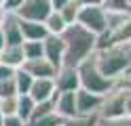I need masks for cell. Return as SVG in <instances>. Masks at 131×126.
<instances>
[{"instance_id": "1", "label": "cell", "mask_w": 131, "mask_h": 126, "mask_svg": "<svg viewBox=\"0 0 131 126\" xmlns=\"http://www.w3.org/2000/svg\"><path fill=\"white\" fill-rule=\"evenodd\" d=\"M61 40L66 44L63 65H70V67H78L85 59H89L97 50V36L78 23L68 25L66 32L61 34Z\"/></svg>"}, {"instance_id": "2", "label": "cell", "mask_w": 131, "mask_h": 126, "mask_svg": "<svg viewBox=\"0 0 131 126\" xmlns=\"http://www.w3.org/2000/svg\"><path fill=\"white\" fill-rule=\"evenodd\" d=\"M93 61L102 76L116 82L129 67H131V44H118V46H108L93 53Z\"/></svg>"}, {"instance_id": "3", "label": "cell", "mask_w": 131, "mask_h": 126, "mask_svg": "<svg viewBox=\"0 0 131 126\" xmlns=\"http://www.w3.org/2000/svg\"><path fill=\"white\" fill-rule=\"evenodd\" d=\"M76 69H78V78H80V88L93 92V95L106 97V95H110V92L114 90V86H116V82H114V80L102 76V72L97 69V65L93 61V55L89 57V59H85Z\"/></svg>"}, {"instance_id": "4", "label": "cell", "mask_w": 131, "mask_h": 126, "mask_svg": "<svg viewBox=\"0 0 131 126\" xmlns=\"http://www.w3.org/2000/svg\"><path fill=\"white\" fill-rule=\"evenodd\" d=\"M76 23L83 25L85 30H89L95 36L108 30V17H106V8L102 4H93V6H78V17Z\"/></svg>"}, {"instance_id": "5", "label": "cell", "mask_w": 131, "mask_h": 126, "mask_svg": "<svg viewBox=\"0 0 131 126\" xmlns=\"http://www.w3.org/2000/svg\"><path fill=\"white\" fill-rule=\"evenodd\" d=\"M51 11H53L51 0H23V4L17 8L15 15L19 19H26V21H40L42 23Z\"/></svg>"}, {"instance_id": "6", "label": "cell", "mask_w": 131, "mask_h": 126, "mask_svg": "<svg viewBox=\"0 0 131 126\" xmlns=\"http://www.w3.org/2000/svg\"><path fill=\"white\" fill-rule=\"evenodd\" d=\"M42 48H45V59L59 72V67L63 65V53H66V44L61 36H51L49 34L42 40Z\"/></svg>"}, {"instance_id": "7", "label": "cell", "mask_w": 131, "mask_h": 126, "mask_svg": "<svg viewBox=\"0 0 131 126\" xmlns=\"http://www.w3.org/2000/svg\"><path fill=\"white\" fill-rule=\"evenodd\" d=\"M55 86L59 92H76L80 88V78H78V69L70 65H61L59 72L55 76Z\"/></svg>"}, {"instance_id": "8", "label": "cell", "mask_w": 131, "mask_h": 126, "mask_svg": "<svg viewBox=\"0 0 131 126\" xmlns=\"http://www.w3.org/2000/svg\"><path fill=\"white\" fill-rule=\"evenodd\" d=\"M28 95L34 99L36 103L55 99L57 95H59V90H57V86H55V78H36Z\"/></svg>"}, {"instance_id": "9", "label": "cell", "mask_w": 131, "mask_h": 126, "mask_svg": "<svg viewBox=\"0 0 131 126\" xmlns=\"http://www.w3.org/2000/svg\"><path fill=\"white\" fill-rule=\"evenodd\" d=\"M104 99L102 95H93V92H89L85 88H78L76 90V109H78V114H100V109L104 105Z\"/></svg>"}, {"instance_id": "10", "label": "cell", "mask_w": 131, "mask_h": 126, "mask_svg": "<svg viewBox=\"0 0 131 126\" xmlns=\"http://www.w3.org/2000/svg\"><path fill=\"white\" fill-rule=\"evenodd\" d=\"M21 69H26L32 78H55L57 76V69L47 61L45 57H40V59H26L21 65Z\"/></svg>"}, {"instance_id": "11", "label": "cell", "mask_w": 131, "mask_h": 126, "mask_svg": "<svg viewBox=\"0 0 131 126\" xmlns=\"http://www.w3.org/2000/svg\"><path fill=\"white\" fill-rule=\"evenodd\" d=\"M0 27H2V32H4L6 46H19V44H23L19 17L15 15V13H6V19H4V23L0 25Z\"/></svg>"}, {"instance_id": "12", "label": "cell", "mask_w": 131, "mask_h": 126, "mask_svg": "<svg viewBox=\"0 0 131 126\" xmlns=\"http://www.w3.org/2000/svg\"><path fill=\"white\" fill-rule=\"evenodd\" d=\"M55 111L59 114L63 120H72L78 116L76 109V92H59L55 97Z\"/></svg>"}, {"instance_id": "13", "label": "cell", "mask_w": 131, "mask_h": 126, "mask_svg": "<svg viewBox=\"0 0 131 126\" xmlns=\"http://www.w3.org/2000/svg\"><path fill=\"white\" fill-rule=\"evenodd\" d=\"M19 25H21V36H23V40H40V42H42V40L49 36L45 23H40V21L19 19Z\"/></svg>"}, {"instance_id": "14", "label": "cell", "mask_w": 131, "mask_h": 126, "mask_svg": "<svg viewBox=\"0 0 131 126\" xmlns=\"http://www.w3.org/2000/svg\"><path fill=\"white\" fill-rule=\"evenodd\" d=\"M26 61V57H23V48L21 44L19 46H4L2 53H0V63L13 67V69H19Z\"/></svg>"}, {"instance_id": "15", "label": "cell", "mask_w": 131, "mask_h": 126, "mask_svg": "<svg viewBox=\"0 0 131 126\" xmlns=\"http://www.w3.org/2000/svg\"><path fill=\"white\" fill-rule=\"evenodd\" d=\"M42 23H45V27H47V32L51 34V36H61V34L66 32V27H68V23L63 21V17H61L59 11H51Z\"/></svg>"}, {"instance_id": "16", "label": "cell", "mask_w": 131, "mask_h": 126, "mask_svg": "<svg viewBox=\"0 0 131 126\" xmlns=\"http://www.w3.org/2000/svg\"><path fill=\"white\" fill-rule=\"evenodd\" d=\"M13 80H15V88H17V95H28L30 88H32V84H34V78L26 72V69H19L15 72L13 76Z\"/></svg>"}, {"instance_id": "17", "label": "cell", "mask_w": 131, "mask_h": 126, "mask_svg": "<svg viewBox=\"0 0 131 126\" xmlns=\"http://www.w3.org/2000/svg\"><path fill=\"white\" fill-rule=\"evenodd\" d=\"M34 107H36V101L32 99L30 95H19V103H17V116L21 118L23 122H30V118H32V111H34Z\"/></svg>"}, {"instance_id": "18", "label": "cell", "mask_w": 131, "mask_h": 126, "mask_svg": "<svg viewBox=\"0 0 131 126\" xmlns=\"http://www.w3.org/2000/svg\"><path fill=\"white\" fill-rule=\"evenodd\" d=\"M23 57L26 59H40L45 57V48H42V42L40 40H23Z\"/></svg>"}, {"instance_id": "19", "label": "cell", "mask_w": 131, "mask_h": 126, "mask_svg": "<svg viewBox=\"0 0 131 126\" xmlns=\"http://www.w3.org/2000/svg\"><path fill=\"white\" fill-rule=\"evenodd\" d=\"M100 120H102L100 114H87V116L78 114L72 120H66V126H97Z\"/></svg>"}, {"instance_id": "20", "label": "cell", "mask_w": 131, "mask_h": 126, "mask_svg": "<svg viewBox=\"0 0 131 126\" xmlns=\"http://www.w3.org/2000/svg\"><path fill=\"white\" fill-rule=\"evenodd\" d=\"M28 126H66V120L57 111H51V114L38 118V120H34V122H30Z\"/></svg>"}, {"instance_id": "21", "label": "cell", "mask_w": 131, "mask_h": 126, "mask_svg": "<svg viewBox=\"0 0 131 126\" xmlns=\"http://www.w3.org/2000/svg\"><path fill=\"white\" fill-rule=\"evenodd\" d=\"M102 6H104L108 13H131L129 0H104Z\"/></svg>"}, {"instance_id": "22", "label": "cell", "mask_w": 131, "mask_h": 126, "mask_svg": "<svg viewBox=\"0 0 131 126\" xmlns=\"http://www.w3.org/2000/svg\"><path fill=\"white\" fill-rule=\"evenodd\" d=\"M17 103H19V95L9 97V99H0V111H2V116H17Z\"/></svg>"}, {"instance_id": "23", "label": "cell", "mask_w": 131, "mask_h": 126, "mask_svg": "<svg viewBox=\"0 0 131 126\" xmlns=\"http://www.w3.org/2000/svg\"><path fill=\"white\" fill-rule=\"evenodd\" d=\"M59 13L63 17V21L68 25H72V23H76V17H78V4L76 2H70V4H66Z\"/></svg>"}, {"instance_id": "24", "label": "cell", "mask_w": 131, "mask_h": 126, "mask_svg": "<svg viewBox=\"0 0 131 126\" xmlns=\"http://www.w3.org/2000/svg\"><path fill=\"white\" fill-rule=\"evenodd\" d=\"M17 95V88H15V80H2L0 82V99H9Z\"/></svg>"}, {"instance_id": "25", "label": "cell", "mask_w": 131, "mask_h": 126, "mask_svg": "<svg viewBox=\"0 0 131 126\" xmlns=\"http://www.w3.org/2000/svg\"><path fill=\"white\" fill-rule=\"evenodd\" d=\"M97 126H131V118H121V120H100Z\"/></svg>"}, {"instance_id": "26", "label": "cell", "mask_w": 131, "mask_h": 126, "mask_svg": "<svg viewBox=\"0 0 131 126\" xmlns=\"http://www.w3.org/2000/svg\"><path fill=\"white\" fill-rule=\"evenodd\" d=\"M23 4V0H4L2 2V8L6 13H17V8Z\"/></svg>"}, {"instance_id": "27", "label": "cell", "mask_w": 131, "mask_h": 126, "mask_svg": "<svg viewBox=\"0 0 131 126\" xmlns=\"http://www.w3.org/2000/svg\"><path fill=\"white\" fill-rule=\"evenodd\" d=\"M15 72H17V69H13V67L4 65V63H0V82H2V80H11L15 76Z\"/></svg>"}, {"instance_id": "28", "label": "cell", "mask_w": 131, "mask_h": 126, "mask_svg": "<svg viewBox=\"0 0 131 126\" xmlns=\"http://www.w3.org/2000/svg\"><path fill=\"white\" fill-rule=\"evenodd\" d=\"M2 126H28V124L23 122L19 116H4V122H2Z\"/></svg>"}, {"instance_id": "29", "label": "cell", "mask_w": 131, "mask_h": 126, "mask_svg": "<svg viewBox=\"0 0 131 126\" xmlns=\"http://www.w3.org/2000/svg\"><path fill=\"white\" fill-rule=\"evenodd\" d=\"M72 0H51V6H53V11H61V8L66 4H70Z\"/></svg>"}, {"instance_id": "30", "label": "cell", "mask_w": 131, "mask_h": 126, "mask_svg": "<svg viewBox=\"0 0 131 126\" xmlns=\"http://www.w3.org/2000/svg\"><path fill=\"white\" fill-rule=\"evenodd\" d=\"M72 2H76L78 6H93V4H102L104 0H72Z\"/></svg>"}, {"instance_id": "31", "label": "cell", "mask_w": 131, "mask_h": 126, "mask_svg": "<svg viewBox=\"0 0 131 126\" xmlns=\"http://www.w3.org/2000/svg\"><path fill=\"white\" fill-rule=\"evenodd\" d=\"M4 46H6V40H4V32H2V27H0V53H2Z\"/></svg>"}, {"instance_id": "32", "label": "cell", "mask_w": 131, "mask_h": 126, "mask_svg": "<svg viewBox=\"0 0 131 126\" xmlns=\"http://www.w3.org/2000/svg\"><path fill=\"white\" fill-rule=\"evenodd\" d=\"M4 19H6V11H4V8H2V6H0V25H2V23H4Z\"/></svg>"}, {"instance_id": "33", "label": "cell", "mask_w": 131, "mask_h": 126, "mask_svg": "<svg viewBox=\"0 0 131 126\" xmlns=\"http://www.w3.org/2000/svg\"><path fill=\"white\" fill-rule=\"evenodd\" d=\"M2 122H4V116H2V111H0V126H2Z\"/></svg>"}, {"instance_id": "34", "label": "cell", "mask_w": 131, "mask_h": 126, "mask_svg": "<svg viewBox=\"0 0 131 126\" xmlns=\"http://www.w3.org/2000/svg\"><path fill=\"white\" fill-rule=\"evenodd\" d=\"M2 2H4V0H0V6H2Z\"/></svg>"}, {"instance_id": "35", "label": "cell", "mask_w": 131, "mask_h": 126, "mask_svg": "<svg viewBox=\"0 0 131 126\" xmlns=\"http://www.w3.org/2000/svg\"><path fill=\"white\" fill-rule=\"evenodd\" d=\"M129 4H131V0H129Z\"/></svg>"}]
</instances>
